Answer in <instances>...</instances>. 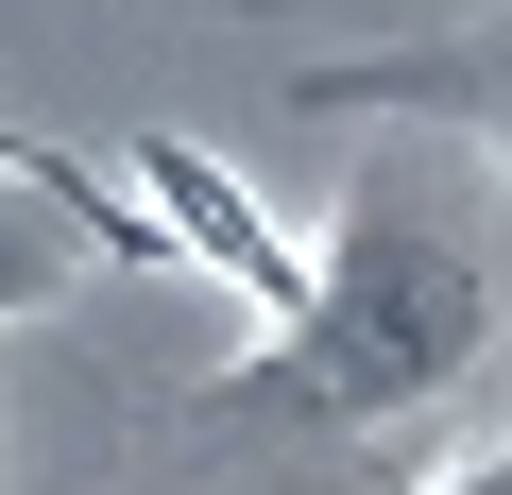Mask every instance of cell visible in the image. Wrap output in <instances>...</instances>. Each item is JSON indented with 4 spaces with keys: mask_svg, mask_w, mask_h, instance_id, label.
I'll return each instance as SVG.
<instances>
[{
    "mask_svg": "<svg viewBox=\"0 0 512 495\" xmlns=\"http://www.w3.org/2000/svg\"><path fill=\"white\" fill-rule=\"evenodd\" d=\"M512 325V274H495V222L427 171H376L342 188V222L308 239V308L256 325V359L222 376L239 410H291V427H393L427 393H461Z\"/></svg>",
    "mask_w": 512,
    "mask_h": 495,
    "instance_id": "obj_1",
    "label": "cell"
},
{
    "mask_svg": "<svg viewBox=\"0 0 512 495\" xmlns=\"http://www.w3.org/2000/svg\"><path fill=\"white\" fill-rule=\"evenodd\" d=\"M120 205H137V257H154V274H222L256 325L308 308V239L256 205L205 137H120Z\"/></svg>",
    "mask_w": 512,
    "mask_h": 495,
    "instance_id": "obj_2",
    "label": "cell"
},
{
    "mask_svg": "<svg viewBox=\"0 0 512 495\" xmlns=\"http://www.w3.org/2000/svg\"><path fill=\"white\" fill-rule=\"evenodd\" d=\"M325 103H427V120H461V137L512 154V18H495V35H444V52H393V69H359V86H325Z\"/></svg>",
    "mask_w": 512,
    "mask_h": 495,
    "instance_id": "obj_3",
    "label": "cell"
},
{
    "mask_svg": "<svg viewBox=\"0 0 512 495\" xmlns=\"http://www.w3.org/2000/svg\"><path fill=\"white\" fill-rule=\"evenodd\" d=\"M52 291H69V222H52L18 171H0V325H35Z\"/></svg>",
    "mask_w": 512,
    "mask_h": 495,
    "instance_id": "obj_4",
    "label": "cell"
},
{
    "mask_svg": "<svg viewBox=\"0 0 512 495\" xmlns=\"http://www.w3.org/2000/svg\"><path fill=\"white\" fill-rule=\"evenodd\" d=\"M427 495H512V444H478V461H444Z\"/></svg>",
    "mask_w": 512,
    "mask_h": 495,
    "instance_id": "obj_5",
    "label": "cell"
}]
</instances>
